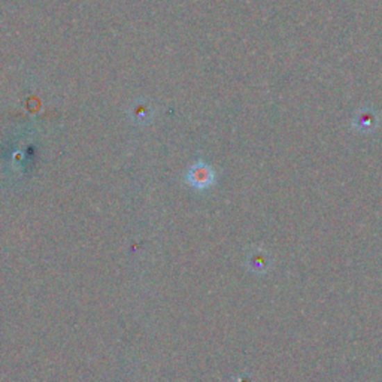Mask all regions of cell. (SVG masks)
<instances>
[{
    "instance_id": "cell-1",
    "label": "cell",
    "mask_w": 382,
    "mask_h": 382,
    "mask_svg": "<svg viewBox=\"0 0 382 382\" xmlns=\"http://www.w3.org/2000/svg\"><path fill=\"white\" fill-rule=\"evenodd\" d=\"M187 181L191 187H194L197 190H206L214 184L215 174L208 165L197 163L188 170Z\"/></svg>"
},
{
    "instance_id": "cell-2",
    "label": "cell",
    "mask_w": 382,
    "mask_h": 382,
    "mask_svg": "<svg viewBox=\"0 0 382 382\" xmlns=\"http://www.w3.org/2000/svg\"><path fill=\"white\" fill-rule=\"evenodd\" d=\"M379 127V115L375 109L363 108L353 118V128L358 133L369 135L374 133Z\"/></svg>"
}]
</instances>
